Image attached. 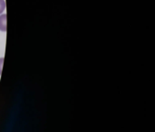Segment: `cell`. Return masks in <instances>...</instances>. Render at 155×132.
Instances as JSON below:
<instances>
[{
	"label": "cell",
	"mask_w": 155,
	"mask_h": 132,
	"mask_svg": "<svg viewBox=\"0 0 155 132\" xmlns=\"http://www.w3.org/2000/svg\"><path fill=\"white\" fill-rule=\"evenodd\" d=\"M0 31H7V15L1 14L0 16Z\"/></svg>",
	"instance_id": "6da1fadb"
},
{
	"label": "cell",
	"mask_w": 155,
	"mask_h": 132,
	"mask_svg": "<svg viewBox=\"0 0 155 132\" xmlns=\"http://www.w3.org/2000/svg\"><path fill=\"white\" fill-rule=\"evenodd\" d=\"M6 9V2L5 0H0V15H1Z\"/></svg>",
	"instance_id": "7a4b0ae2"
},
{
	"label": "cell",
	"mask_w": 155,
	"mask_h": 132,
	"mask_svg": "<svg viewBox=\"0 0 155 132\" xmlns=\"http://www.w3.org/2000/svg\"><path fill=\"white\" fill-rule=\"evenodd\" d=\"M3 63H4V57H1V58H0V75H1V73H2Z\"/></svg>",
	"instance_id": "3957f363"
}]
</instances>
